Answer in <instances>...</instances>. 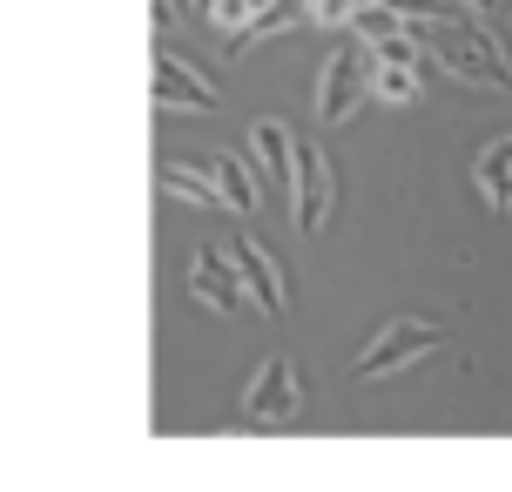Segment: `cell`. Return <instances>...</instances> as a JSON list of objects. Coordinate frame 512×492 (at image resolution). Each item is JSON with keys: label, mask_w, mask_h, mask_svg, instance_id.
Returning a JSON list of instances; mask_svg holds the SVG:
<instances>
[{"label": "cell", "mask_w": 512, "mask_h": 492, "mask_svg": "<svg viewBox=\"0 0 512 492\" xmlns=\"http://www.w3.org/2000/svg\"><path fill=\"white\" fill-rule=\"evenodd\" d=\"M405 27L418 34V48L425 54H438V68H452L459 81H492V88H506V61H499V41H479L472 27H459V21H445V14H405Z\"/></svg>", "instance_id": "obj_1"}, {"label": "cell", "mask_w": 512, "mask_h": 492, "mask_svg": "<svg viewBox=\"0 0 512 492\" xmlns=\"http://www.w3.org/2000/svg\"><path fill=\"white\" fill-rule=\"evenodd\" d=\"M371 75H378V54L371 41H351V48H337L324 68H317V122L337 129V122H351V108L371 95Z\"/></svg>", "instance_id": "obj_2"}, {"label": "cell", "mask_w": 512, "mask_h": 492, "mask_svg": "<svg viewBox=\"0 0 512 492\" xmlns=\"http://www.w3.org/2000/svg\"><path fill=\"white\" fill-rule=\"evenodd\" d=\"M189 290H196V304H203V311H223V317H236L243 304H256L250 284H243L236 250H216V243H203V250L189 257Z\"/></svg>", "instance_id": "obj_3"}, {"label": "cell", "mask_w": 512, "mask_h": 492, "mask_svg": "<svg viewBox=\"0 0 512 492\" xmlns=\"http://www.w3.org/2000/svg\"><path fill=\"white\" fill-rule=\"evenodd\" d=\"M425 351H438V324H418V317H398V324H384L378 337H371V351H364L351 371H358L364 385L371 378H391V371H405V364H418Z\"/></svg>", "instance_id": "obj_4"}, {"label": "cell", "mask_w": 512, "mask_h": 492, "mask_svg": "<svg viewBox=\"0 0 512 492\" xmlns=\"http://www.w3.org/2000/svg\"><path fill=\"white\" fill-rule=\"evenodd\" d=\"M155 108L162 115H209L216 108V81L182 61V54H155Z\"/></svg>", "instance_id": "obj_5"}, {"label": "cell", "mask_w": 512, "mask_h": 492, "mask_svg": "<svg viewBox=\"0 0 512 492\" xmlns=\"http://www.w3.org/2000/svg\"><path fill=\"white\" fill-rule=\"evenodd\" d=\"M297 405H304V391H297V364L290 358H270L250 378V391H243V418L250 425H290Z\"/></svg>", "instance_id": "obj_6"}, {"label": "cell", "mask_w": 512, "mask_h": 492, "mask_svg": "<svg viewBox=\"0 0 512 492\" xmlns=\"http://www.w3.org/2000/svg\"><path fill=\"white\" fill-rule=\"evenodd\" d=\"M324 216H331V162H324V149H310V142H297V182H290V223L297 230H324Z\"/></svg>", "instance_id": "obj_7"}, {"label": "cell", "mask_w": 512, "mask_h": 492, "mask_svg": "<svg viewBox=\"0 0 512 492\" xmlns=\"http://www.w3.org/2000/svg\"><path fill=\"white\" fill-rule=\"evenodd\" d=\"M230 250H236V263H243V284H250L256 311H270V317H277L283 304H290V290H283V270H277V257H270V250H263L256 236H236Z\"/></svg>", "instance_id": "obj_8"}, {"label": "cell", "mask_w": 512, "mask_h": 492, "mask_svg": "<svg viewBox=\"0 0 512 492\" xmlns=\"http://www.w3.org/2000/svg\"><path fill=\"white\" fill-rule=\"evenodd\" d=\"M250 156H256V169H263V182H277V189L297 182V142H290V129H283L277 115L250 122Z\"/></svg>", "instance_id": "obj_9"}, {"label": "cell", "mask_w": 512, "mask_h": 492, "mask_svg": "<svg viewBox=\"0 0 512 492\" xmlns=\"http://www.w3.org/2000/svg\"><path fill=\"white\" fill-rule=\"evenodd\" d=\"M203 169H209V182H216L223 209H236V216H256V209H263V189H256V176H250V162H243V156L223 149V156H209Z\"/></svg>", "instance_id": "obj_10"}, {"label": "cell", "mask_w": 512, "mask_h": 492, "mask_svg": "<svg viewBox=\"0 0 512 492\" xmlns=\"http://www.w3.org/2000/svg\"><path fill=\"white\" fill-rule=\"evenodd\" d=\"M472 182H479L486 209H512V135H499V142H486V149H479Z\"/></svg>", "instance_id": "obj_11"}, {"label": "cell", "mask_w": 512, "mask_h": 492, "mask_svg": "<svg viewBox=\"0 0 512 492\" xmlns=\"http://www.w3.org/2000/svg\"><path fill=\"white\" fill-rule=\"evenodd\" d=\"M162 189H169L176 203H189V209H223L209 169H189V162H169V169H162Z\"/></svg>", "instance_id": "obj_12"}, {"label": "cell", "mask_w": 512, "mask_h": 492, "mask_svg": "<svg viewBox=\"0 0 512 492\" xmlns=\"http://www.w3.org/2000/svg\"><path fill=\"white\" fill-rule=\"evenodd\" d=\"M371 54H378V48H371ZM371 95H378V102H411V95H418V61H378Z\"/></svg>", "instance_id": "obj_13"}, {"label": "cell", "mask_w": 512, "mask_h": 492, "mask_svg": "<svg viewBox=\"0 0 512 492\" xmlns=\"http://www.w3.org/2000/svg\"><path fill=\"white\" fill-rule=\"evenodd\" d=\"M277 0H209L203 7V21L216 27V34H243V27L256 21V14H270Z\"/></svg>", "instance_id": "obj_14"}, {"label": "cell", "mask_w": 512, "mask_h": 492, "mask_svg": "<svg viewBox=\"0 0 512 492\" xmlns=\"http://www.w3.org/2000/svg\"><path fill=\"white\" fill-rule=\"evenodd\" d=\"M351 34L378 48V41H391V34H405V14H398V7H384V0H364L358 21H351Z\"/></svg>", "instance_id": "obj_15"}, {"label": "cell", "mask_w": 512, "mask_h": 492, "mask_svg": "<svg viewBox=\"0 0 512 492\" xmlns=\"http://www.w3.org/2000/svg\"><path fill=\"white\" fill-rule=\"evenodd\" d=\"M358 7H364V0H304V21H317V27H351V21H358Z\"/></svg>", "instance_id": "obj_16"}, {"label": "cell", "mask_w": 512, "mask_h": 492, "mask_svg": "<svg viewBox=\"0 0 512 492\" xmlns=\"http://www.w3.org/2000/svg\"><path fill=\"white\" fill-rule=\"evenodd\" d=\"M384 7H398V14H445L438 0H384Z\"/></svg>", "instance_id": "obj_17"}, {"label": "cell", "mask_w": 512, "mask_h": 492, "mask_svg": "<svg viewBox=\"0 0 512 492\" xmlns=\"http://www.w3.org/2000/svg\"><path fill=\"white\" fill-rule=\"evenodd\" d=\"M465 14H492V7H499V0H459Z\"/></svg>", "instance_id": "obj_18"}, {"label": "cell", "mask_w": 512, "mask_h": 492, "mask_svg": "<svg viewBox=\"0 0 512 492\" xmlns=\"http://www.w3.org/2000/svg\"><path fill=\"white\" fill-rule=\"evenodd\" d=\"M196 7H209V0H196Z\"/></svg>", "instance_id": "obj_19"}]
</instances>
